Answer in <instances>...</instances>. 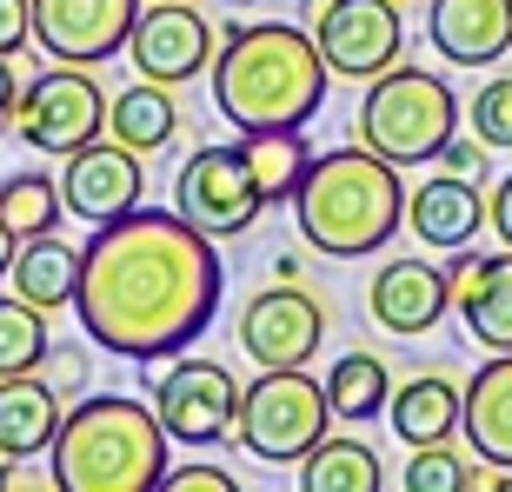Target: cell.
<instances>
[{
    "mask_svg": "<svg viewBox=\"0 0 512 492\" xmlns=\"http://www.w3.org/2000/svg\"><path fill=\"white\" fill-rule=\"evenodd\" d=\"M227 266L213 253V233H200L187 213L133 207L80 246V333L114 360L153 366L167 353H187L220 313Z\"/></svg>",
    "mask_w": 512,
    "mask_h": 492,
    "instance_id": "1",
    "label": "cell"
},
{
    "mask_svg": "<svg viewBox=\"0 0 512 492\" xmlns=\"http://www.w3.org/2000/svg\"><path fill=\"white\" fill-rule=\"evenodd\" d=\"M326 67L313 27L293 20H253V27H227L220 54H213V107L240 133H280L306 127L326 107Z\"/></svg>",
    "mask_w": 512,
    "mask_h": 492,
    "instance_id": "2",
    "label": "cell"
},
{
    "mask_svg": "<svg viewBox=\"0 0 512 492\" xmlns=\"http://www.w3.org/2000/svg\"><path fill=\"white\" fill-rule=\"evenodd\" d=\"M293 213H300V240L326 260H366L393 246V233L406 227V187H399V167L386 153L360 147H333L313 153L300 193H293Z\"/></svg>",
    "mask_w": 512,
    "mask_h": 492,
    "instance_id": "3",
    "label": "cell"
},
{
    "mask_svg": "<svg viewBox=\"0 0 512 492\" xmlns=\"http://www.w3.org/2000/svg\"><path fill=\"white\" fill-rule=\"evenodd\" d=\"M167 426L133 393H94L67 406L47 473L60 492H153L167 479Z\"/></svg>",
    "mask_w": 512,
    "mask_h": 492,
    "instance_id": "4",
    "label": "cell"
},
{
    "mask_svg": "<svg viewBox=\"0 0 512 492\" xmlns=\"http://www.w3.org/2000/svg\"><path fill=\"white\" fill-rule=\"evenodd\" d=\"M459 133V94L439 74L413 67V60H393L386 74L366 80L360 100V140L373 153H386L393 167H419V160H439V147Z\"/></svg>",
    "mask_w": 512,
    "mask_h": 492,
    "instance_id": "5",
    "label": "cell"
},
{
    "mask_svg": "<svg viewBox=\"0 0 512 492\" xmlns=\"http://www.w3.org/2000/svg\"><path fill=\"white\" fill-rule=\"evenodd\" d=\"M333 426V399L326 379H313L306 366H260L247 393H240V426L233 439L266 466H300Z\"/></svg>",
    "mask_w": 512,
    "mask_h": 492,
    "instance_id": "6",
    "label": "cell"
},
{
    "mask_svg": "<svg viewBox=\"0 0 512 492\" xmlns=\"http://www.w3.org/2000/svg\"><path fill=\"white\" fill-rule=\"evenodd\" d=\"M14 140L34 153H80L87 140H100V127H107V94H100V80L80 67V60H60V67H47V74H34L27 87H20L14 100Z\"/></svg>",
    "mask_w": 512,
    "mask_h": 492,
    "instance_id": "7",
    "label": "cell"
},
{
    "mask_svg": "<svg viewBox=\"0 0 512 492\" xmlns=\"http://www.w3.org/2000/svg\"><path fill=\"white\" fill-rule=\"evenodd\" d=\"M173 213H187L193 227L213 233V240H240L266 213V193L247 167V147L240 140L193 147V160L173 173Z\"/></svg>",
    "mask_w": 512,
    "mask_h": 492,
    "instance_id": "8",
    "label": "cell"
},
{
    "mask_svg": "<svg viewBox=\"0 0 512 492\" xmlns=\"http://www.w3.org/2000/svg\"><path fill=\"white\" fill-rule=\"evenodd\" d=\"M153 413H160L167 439H180V446H220L240 426V379L220 360L180 353L153 386Z\"/></svg>",
    "mask_w": 512,
    "mask_h": 492,
    "instance_id": "9",
    "label": "cell"
},
{
    "mask_svg": "<svg viewBox=\"0 0 512 492\" xmlns=\"http://www.w3.org/2000/svg\"><path fill=\"white\" fill-rule=\"evenodd\" d=\"M306 27H313L326 67L340 80H373L406 54V14H399V0H326Z\"/></svg>",
    "mask_w": 512,
    "mask_h": 492,
    "instance_id": "10",
    "label": "cell"
},
{
    "mask_svg": "<svg viewBox=\"0 0 512 492\" xmlns=\"http://www.w3.org/2000/svg\"><path fill=\"white\" fill-rule=\"evenodd\" d=\"M326 340V306L306 293V280H280L253 293L247 313H240V353L253 366H306Z\"/></svg>",
    "mask_w": 512,
    "mask_h": 492,
    "instance_id": "11",
    "label": "cell"
},
{
    "mask_svg": "<svg viewBox=\"0 0 512 492\" xmlns=\"http://www.w3.org/2000/svg\"><path fill=\"white\" fill-rule=\"evenodd\" d=\"M133 74L140 80H160V87H180V80L207 74L213 67V27L200 20V7L193 0H153V14L133 20Z\"/></svg>",
    "mask_w": 512,
    "mask_h": 492,
    "instance_id": "12",
    "label": "cell"
},
{
    "mask_svg": "<svg viewBox=\"0 0 512 492\" xmlns=\"http://www.w3.org/2000/svg\"><path fill=\"white\" fill-rule=\"evenodd\" d=\"M133 20L140 0H34V40L54 60H80V67L127 54Z\"/></svg>",
    "mask_w": 512,
    "mask_h": 492,
    "instance_id": "13",
    "label": "cell"
},
{
    "mask_svg": "<svg viewBox=\"0 0 512 492\" xmlns=\"http://www.w3.org/2000/svg\"><path fill=\"white\" fill-rule=\"evenodd\" d=\"M140 160L147 153L120 147V140H87L80 153H67V173H60L67 213L87 227H107V220L133 213L140 207Z\"/></svg>",
    "mask_w": 512,
    "mask_h": 492,
    "instance_id": "14",
    "label": "cell"
},
{
    "mask_svg": "<svg viewBox=\"0 0 512 492\" xmlns=\"http://www.w3.org/2000/svg\"><path fill=\"white\" fill-rule=\"evenodd\" d=\"M366 306H373V320L399 340H419V333H433L446 320V306H453V286H446V266L433 260H386L366 286Z\"/></svg>",
    "mask_w": 512,
    "mask_h": 492,
    "instance_id": "15",
    "label": "cell"
},
{
    "mask_svg": "<svg viewBox=\"0 0 512 492\" xmlns=\"http://www.w3.org/2000/svg\"><path fill=\"white\" fill-rule=\"evenodd\" d=\"M426 34L453 67H493L512 54V0H433Z\"/></svg>",
    "mask_w": 512,
    "mask_h": 492,
    "instance_id": "16",
    "label": "cell"
},
{
    "mask_svg": "<svg viewBox=\"0 0 512 492\" xmlns=\"http://www.w3.org/2000/svg\"><path fill=\"white\" fill-rule=\"evenodd\" d=\"M406 227H413L419 246L459 253V246H473V233L486 227V193H479V180H459V173L439 167L433 180H419L406 193Z\"/></svg>",
    "mask_w": 512,
    "mask_h": 492,
    "instance_id": "17",
    "label": "cell"
},
{
    "mask_svg": "<svg viewBox=\"0 0 512 492\" xmlns=\"http://www.w3.org/2000/svg\"><path fill=\"white\" fill-rule=\"evenodd\" d=\"M466 453L486 466H512V353H493L466 379V413H459Z\"/></svg>",
    "mask_w": 512,
    "mask_h": 492,
    "instance_id": "18",
    "label": "cell"
},
{
    "mask_svg": "<svg viewBox=\"0 0 512 492\" xmlns=\"http://www.w3.org/2000/svg\"><path fill=\"white\" fill-rule=\"evenodd\" d=\"M60 419H67V406H60V393L40 373H7L0 379V453L7 459L47 453L54 433H60Z\"/></svg>",
    "mask_w": 512,
    "mask_h": 492,
    "instance_id": "19",
    "label": "cell"
},
{
    "mask_svg": "<svg viewBox=\"0 0 512 492\" xmlns=\"http://www.w3.org/2000/svg\"><path fill=\"white\" fill-rule=\"evenodd\" d=\"M459 413H466V393L446 373H419L386 399V419H393L399 446H439V439H453Z\"/></svg>",
    "mask_w": 512,
    "mask_h": 492,
    "instance_id": "20",
    "label": "cell"
},
{
    "mask_svg": "<svg viewBox=\"0 0 512 492\" xmlns=\"http://www.w3.org/2000/svg\"><path fill=\"white\" fill-rule=\"evenodd\" d=\"M7 280H14V293H20V300H34L40 313H60V306H74V293H80V246H67L60 233L20 240Z\"/></svg>",
    "mask_w": 512,
    "mask_h": 492,
    "instance_id": "21",
    "label": "cell"
},
{
    "mask_svg": "<svg viewBox=\"0 0 512 492\" xmlns=\"http://www.w3.org/2000/svg\"><path fill=\"white\" fill-rule=\"evenodd\" d=\"M107 133L133 153H160L173 133H180V100H173V87H160V80L120 87V94L107 100Z\"/></svg>",
    "mask_w": 512,
    "mask_h": 492,
    "instance_id": "22",
    "label": "cell"
},
{
    "mask_svg": "<svg viewBox=\"0 0 512 492\" xmlns=\"http://www.w3.org/2000/svg\"><path fill=\"white\" fill-rule=\"evenodd\" d=\"M300 486L306 492H380L386 486V466H380V453L366 446V439H333L326 433L313 453L300 459Z\"/></svg>",
    "mask_w": 512,
    "mask_h": 492,
    "instance_id": "23",
    "label": "cell"
},
{
    "mask_svg": "<svg viewBox=\"0 0 512 492\" xmlns=\"http://www.w3.org/2000/svg\"><path fill=\"white\" fill-rule=\"evenodd\" d=\"M326 399H333V419H380L386 399H393V373H386L380 353H340L333 360V373H326Z\"/></svg>",
    "mask_w": 512,
    "mask_h": 492,
    "instance_id": "24",
    "label": "cell"
},
{
    "mask_svg": "<svg viewBox=\"0 0 512 492\" xmlns=\"http://www.w3.org/2000/svg\"><path fill=\"white\" fill-rule=\"evenodd\" d=\"M459 320L486 353H512V246L486 253V273H479L473 300L459 306Z\"/></svg>",
    "mask_w": 512,
    "mask_h": 492,
    "instance_id": "25",
    "label": "cell"
},
{
    "mask_svg": "<svg viewBox=\"0 0 512 492\" xmlns=\"http://www.w3.org/2000/svg\"><path fill=\"white\" fill-rule=\"evenodd\" d=\"M240 147H247V167H253V180H260L266 207H273V200H293V193H300V180H306V167H313V153H306L300 127L240 133Z\"/></svg>",
    "mask_w": 512,
    "mask_h": 492,
    "instance_id": "26",
    "label": "cell"
},
{
    "mask_svg": "<svg viewBox=\"0 0 512 492\" xmlns=\"http://www.w3.org/2000/svg\"><path fill=\"white\" fill-rule=\"evenodd\" d=\"M0 220L14 227V240H40V233H54L67 220V193L47 173H14L0 187Z\"/></svg>",
    "mask_w": 512,
    "mask_h": 492,
    "instance_id": "27",
    "label": "cell"
},
{
    "mask_svg": "<svg viewBox=\"0 0 512 492\" xmlns=\"http://www.w3.org/2000/svg\"><path fill=\"white\" fill-rule=\"evenodd\" d=\"M47 353H54V340H47V313H40L34 300H0V379L7 373H40L47 366Z\"/></svg>",
    "mask_w": 512,
    "mask_h": 492,
    "instance_id": "28",
    "label": "cell"
},
{
    "mask_svg": "<svg viewBox=\"0 0 512 492\" xmlns=\"http://www.w3.org/2000/svg\"><path fill=\"white\" fill-rule=\"evenodd\" d=\"M466 479H473V466L439 439V446H413V459H406V492H466Z\"/></svg>",
    "mask_w": 512,
    "mask_h": 492,
    "instance_id": "29",
    "label": "cell"
},
{
    "mask_svg": "<svg viewBox=\"0 0 512 492\" xmlns=\"http://www.w3.org/2000/svg\"><path fill=\"white\" fill-rule=\"evenodd\" d=\"M466 120H473V133L486 147H512V74L486 80L473 94V107H466Z\"/></svg>",
    "mask_w": 512,
    "mask_h": 492,
    "instance_id": "30",
    "label": "cell"
},
{
    "mask_svg": "<svg viewBox=\"0 0 512 492\" xmlns=\"http://www.w3.org/2000/svg\"><path fill=\"white\" fill-rule=\"evenodd\" d=\"M34 47V0H0V54L14 60Z\"/></svg>",
    "mask_w": 512,
    "mask_h": 492,
    "instance_id": "31",
    "label": "cell"
},
{
    "mask_svg": "<svg viewBox=\"0 0 512 492\" xmlns=\"http://www.w3.org/2000/svg\"><path fill=\"white\" fill-rule=\"evenodd\" d=\"M160 486H167V492H240V479L220 473V466H167Z\"/></svg>",
    "mask_w": 512,
    "mask_h": 492,
    "instance_id": "32",
    "label": "cell"
},
{
    "mask_svg": "<svg viewBox=\"0 0 512 492\" xmlns=\"http://www.w3.org/2000/svg\"><path fill=\"white\" fill-rule=\"evenodd\" d=\"M439 167L459 173V180H486V140H479V133H473V140H459V133H453V140L439 147Z\"/></svg>",
    "mask_w": 512,
    "mask_h": 492,
    "instance_id": "33",
    "label": "cell"
},
{
    "mask_svg": "<svg viewBox=\"0 0 512 492\" xmlns=\"http://www.w3.org/2000/svg\"><path fill=\"white\" fill-rule=\"evenodd\" d=\"M479 273H486V253H473V246H459V253H453V266H446V286H453V306H466V300H473Z\"/></svg>",
    "mask_w": 512,
    "mask_h": 492,
    "instance_id": "34",
    "label": "cell"
},
{
    "mask_svg": "<svg viewBox=\"0 0 512 492\" xmlns=\"http://www.w3.org/2000/svg\"><path fill=\"white\" fill-rule=\"evenodd\" d=\"M486 227L499 233V246H512V173L486 193Z\"/></svg>",
    "mask_w": 512,
    "mask_h": 492,
    "instance_id": "35",
    "label": "cell"
},
{
    "mask_svg": "<svg viewBox=\"0 0 512 492\" xmlns=\"http://www.w3.org/2000/svg\"><path fill=\"white\" fill-rule=\"evenodd\" d=\"M466 492H512V466H473Z\"/></svg>",
    "mask_w": 512,
    "mask_h": 492,
    "instance_id": "36",
    "label": "cell"
},
{
    "mask_svg": "<svg viewBox=\"0 0 512 492\" xmlns=\"http://www.w3.org/2000/svg\"><path fill=\"white\" fill-rule=\"evenodd\" d=\"M20 87H27V80L14 74V60L0 54V120H14V100H20Z\"/></svg>",
    "mask_w": 512,
    "mask_h": 492,
    "instance_id": "37",
    "label": "cell"
},
{
    "mask_svg": "<svg viewBox=\"0 0 512 492\" xmlns=\"http://www.w3.org/2000/svg\"><path fill=\"white\" fill-rule=\"evenodd\" d=\"M74 379H80V360H74V353H67V360H60L54 373H47V386H54V393H67V386H74Z\"/></svg>",
    "mask_w": 512,
    "mask_h": 492,
    "instance_id": "38",
    "label": "cell"
},
{
    "mask_svg": "<svg viewBox=\"0 0 512 492\" xmlns=\"http://www.w3.org/2000/svg\"><path fill=\"white\" fill-rule=\"evenodd\" d=\"M14 253H20V240H14V227H7V220H0V280H7V273H14Z\"/></svg>",
    "mask_w": 512,
    "mask_h": 492,
    "instance_id": "39",
    "label": "cell"
},
{
    "mask_svg": "<svg viewBox=\"0 0 512 492\" xmlns=\"http://www.w3.org/2000/svg\"><path fill=\"white\" fill-rule=\"evenodd\" d=\"M0 486H14V459L0 453Z\"/></svg>",
    "mask_w": 512,
    "mask_h": 492,
    "instance_id": "40",
    "label": "cell"
}]
</instances>
